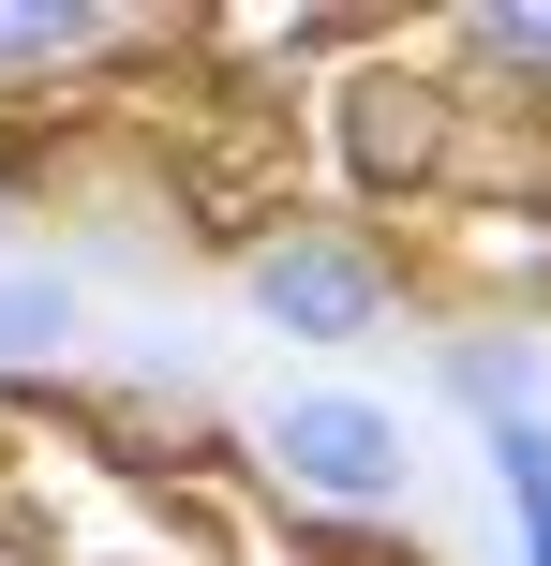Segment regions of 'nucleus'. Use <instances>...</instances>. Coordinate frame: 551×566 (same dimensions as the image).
<instances>
[{
    "mask_svg": "<svg viewBox=\"0 0 551 566\" xmlns=\"http://www.w3.org/2000/svg\"><path fill=\"white\" fill-rule=\"evenodd\" d=\"M254 462H268V492H298V507H328V522H388V507L417 492L403 402H373V388H298V402H268Z\"/></svg>",
    "mask_w": 551,
    "mask_h": 566,
    "instance_id": "2",
    "label": "nucleus"
},
{
    "mask_svg": "<svg viewBox=\"0 0 551 566\" xmlns=\"http://www.w3.org/2000/svg\"><path fill=\"white\" fill-rule=\"evenodd\" d=\"M75 343V283L60 269H0V373H60Z\"/></svg>",
    "mask_w": 551,
    "mask_h": 566,
    "instance_id": "6",
    "label": "nucleus"
},
{
    "mask_svg": "<svg viewBox=\"0 0 551 566\" xmlns=\"http://www.w3.org/2000/svg\"><path fill=\"white\" fill-rule=\"evenodd\" d=\"M328 105H343V149H358L373 195H433V179H447V135H463L477 90H463V75H417V60H373V75H343Z\"/></svg>",
    "mask_w": 551,
    "mask_h": 566,
    "instance_id": "3",
    "label": "nucleus"
},
{
    "mask_svg": "<svg viewBox=\"0 0 551 566\" xmlns=\"http://www.w3.org/2000/svg\"><path fill=\"white\" fill-rule=\"evenodd\" d=\"M239 298L284 343H373L403 313V254L373 224H343V209H284L268 239H239Z\"/></svg>",
    "mask_w": 551,
    "mask_h": 566,
    "instance_id": "1",
    "label": "nucleus"
},
{
    "mask_svg": "<svg viewBox=\"0 0 551 566\" xmlns=\"http://www.w3.org/2000/svg\"><path fill=\"white\" fill-rule=\"evenodd\" d=\"M149 45V15H15L0 0V75H75V60H119Z\"/></svg>",
    "mask_w": 551,
    "mask_h": 566,
    "instance_id": "5",
    "label": "nucleus"
},
{
    "mask_svg": "<svg viewBox=\"0 0 551 566\" xmlns=\"http://www.w3.org/2000/svg\"><path fill=\"white\" fill-rule=\"evenodd\" d=\"M492 492H507V522H522V507H551V418L492 432Z\"/></svg>",
    "mask_w": 551,
    "mask_h": 566,
    "instance_id": "8",
    "label": "nucleus"
},
{
    "mask_svg": "<svg viewBox=\"0 0 551 566\" xmlns=\"http://www.w3.org/2000/svg\"><path fill=\"white\" fill-rule=\"evenodd\" d=\"M433 373H447V402H463L477 432H522L537 402H551V358H537V328H447V343H433Z\"/></svg>",
    "mask_w": 551,
    "mask_h": 566,
    "instance_id": "4",
    "label": "nucleus"
},
{
    "mask_svg": "<svg viewBox=\"0 0 551 566\" xmlns=\"http://www.w3.org/2000/svg\"><path fill=\"white\" fill-rule=\"evenodd\" d=\"M447 45H463L477 75H551V0H492V15H463Z\"/></svg>",
    "mask_w": 551,
    "mask_h": 566,
    "instance_id": "7",
    "label": "nucleus"
},
{
    "mask_svg": "<svg viewBox=\"0 0 551 566\" xmlns=\"http://www.w3.org/2000/svg\"><path fill=\"white\" fill-rule=\"evenodd\" d=\"M522 566H551V507H522Z\"/></svg>",
    "mask_w": 551,
    "mask_h": 566,
    "instance_id": "9",
    "label": "nucleus"
}]
</instances>
